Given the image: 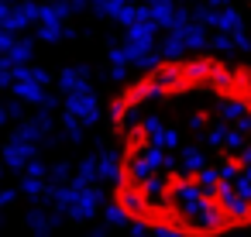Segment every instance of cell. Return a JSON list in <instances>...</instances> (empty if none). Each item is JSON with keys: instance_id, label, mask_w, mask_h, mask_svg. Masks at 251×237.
<instances>
[{"instance_id": "obj_1", "label": "cell", "mask_w": 251, "mask_h": 237, "mask_svg": "<svg viewBox=\"0 0 251 237\" xmlns=\"http://www.w3.org/2000/svg\"><path fill=\"white\" fill-rule=\"evenodd\" d=\"M114 210L158 237L251 230V66L169 55L110 100Z\"/></svg>"}]
</instances>
